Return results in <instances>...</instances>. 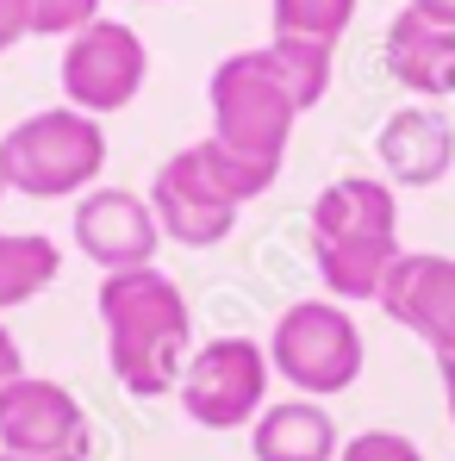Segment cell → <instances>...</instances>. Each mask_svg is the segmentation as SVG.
<instances>
[{
  "mask_svg": "<svg viewBox=\"0 0 455 461\" xmlns=\"http://www.w3.org/2000/svg\"><path fill=\"white\" fill-rule=\"evenodd\" d=\"M19 38H25V6H19V0H0V57H6Z\"/></svg>",
  "mask_w": 455,
  "mask_h": 461,
  "instance_id": "cell-21",
  "label": "cell"
},
{
  "mask_svg": "<svg viewBox=\"0 0 455 461\" xmlns=\"http://www.w3.org/2000/svg\"><path fill=\"white\" fill-rule=\"evenodd\" d=\"M268 50L281 57V69H287V81H294L300 106L312 113V106L331 94V50H324V44H300V38H275Z\"/></svg>",
  "mask_w": 455,
  "mask_h": 461,
  "instance_id": "cell-17",
  "label": "cell"
},
{
  "mask_svg": "<svg viewBox=\"0 0 455 461\" xmlns=\"http://www.w3.org/2000/svg\"><path fill=\"white\" fill-rule=\"evenodd\" d=\"M380 63L387 76L399 81L412 100H450L455 94V32L424 19L418 6H399L393 25H387V44H380Z\"/></svg>",
  "mask_w": 455,
  "mask_h": 461,
  "instance_id": "cell-13",
  "label": "cell"
},
{
  "mask_svg": "<svg viewBox=\"0 0 455 461\" xmlns=\"http://www.w3.org/2000/svg\"><path fill=\"white\" fill-rule=\"evenodd\" d=\"M350 19H356V0H268L275 38H300V44H324V50H337Z\"/></svg>",
  "mask_w": 455,
  "mask_h": 461,
  "instance_id": "cell-16",
  "label": "cell"
},
{
  "mask_svg": "<svg viewBox=\"0 0 455 461\" xmlns=\"http://www.w3.org/2000/svg\"><path fill=\"white\" fill-rule=\"evenodd\" d=\"M362 362H369V349L343 300H300L268 330V368L287 386H300L305 399L350 393L362 381Z\"/></svg>",
  "mask_w": 455,
  "mask_h": 461,
  "instance_id": "cell-5",
  "label": "cell"
},
{
  "mask_svg": "<svg viewBox=\"0 0 455 461\" xmlns=\"http://www.w3.org/2000/svg\"><path fill=\"white\" fill-rule=\"evenodd\" d=\"M13 381H25V356H19V343H13V330L0 324V393Z\"/></svg>",
  "mask_w": 455,
  "mask_h": 461,
  "instance_id": "cell-20",
  "label": "cell"
},
{
  "mask_svg": "<svg viewBox=\"0 0 455 461\" xmlns=\"http://www.w3.org/2000/svg\"><path fill=\"white\" fill-rule=\"evenodd\" d=\"M337 424L318 399H281L262 405V418L250 424V456L256 461H337Z\"/></svg>",
  "mask_w": 455,
  "mask_h": 461,
  "instance_id": "cell-14",
  "label": "cell"
},
{
  "mask_svg": "<svg viewBox=\"0 0 455 461\" xmlns=\"http://www.w3.org/2000/svg\"><path fill=\"white\" fill-rule=\"evenodd\" d=\"M0 194H6V175H0Z\"/></svg>",
  "mask_w": 455,
  "mask_h": 461,
  "instance_id": "cell-24",
  "label": "cell"
},
{
  "mask_svg": "<svg viewBox=\"0 0 455 461\" xmlns=\"http://www.w3.org/2000/svg\"><path fill=\"white\" fill-rule=\"evenodd\" d=\"M100 168H106V131H100V119H87L76 106H44L0 138L6 187L32 194V200H69L100 181Z\"/></svg>",
  "mask_w": 455,
  "mask_h": 461,
  "instance_id": "cell-4",
  "label": "cell"
},
{
  "mask_svg": "<svg viewBox=\"0 0 455 461\" xmlns=\"http://www.w3.org/2000/svg\"><path fill=\"white\" fill-rule=\"evenodd\" d=\"M150 6H156V0H150Z\"/></svg>",
  "mask_w": 455,
  "mask_h": 461,
  "instance_id": "cell-25",
  "label": "cell"
},
{
  "mask_svg": "<svg viewBox=\"0 0 455 461\" xmlns=\"http://www.w3.org/2000/svg\"><path fill=\"white\" fill-rule=\"evenodd\" d=\"M57 76H63V94H69L76 113L106 119V113H125V106L138 100V87L150 76V50H144V38H138L132 25L94 19L87 32L69 38Z\"/></svg>",
  "mask_w": 455,
  "mask_h": 461,
  "instance_id": "cell-8",
  "label": "cell"
},
{
  "mask_svg": "<svg viewBox=\"0 0 455 461\" xmlns=\"http://www.w3.org/2000/svg\"><path fill=\"white\" fill-rule=\"evenodd\" d=\"M0 461H6V456H0Z\"/></svg>",
  "mask_w": 455,
  "mask_h": 461,
  "instance_id": "cell-26",
  "label": "cell"
},
{
  "mask_svg": "<svg viewBox=\"0 0 455 461\" xmlns=\"http://www.w3.org/2000/svg\"><path fill=\"white\" fill-rule=\"evenodd\" d=\"M87 411L57 381H13L0 393V456L6 461H87Z\"/></svg>",
  "mask_w": 455,
  "mask_h": 461,
  "instance_id": "cell-9",
  "label": "cell"
},
{
  "mask_svg": "<svg viewBox=\"0 0 455 461\" xmlns=\"http://www.w3.org/2000/svg\"><path fill=\"white\" fill-rule=\"evenodd\" d=\"M337 461H424V449L412 443V437H399V430H362V437H350Z\"/></svg>",
  "mask_w": 455,
  "mask_h": 461,
  "instance_id": "cell-19",
  "label": "cell"
},
{
  "mask_svg": "<svg viewBox=\"0 0 455 461\" xmlns=\"http://www.w3.org/2000/svg\"><path fill=\"white\" fill-rule=\"evenodd\" d=\"M399 256V200L387 181L343 175L312 200V262L331 300H380V281Z\"/></svg>",
  "mask_w": 455,
  "mask_h": 461,
  "instance_id": "cell-3",
  "label": "cell"
},
{
  "mask_svg": "<svg viewBox=\"0 0 455 461\" xmlns=\"http://www.w3.org/2000/svg\"><path fill=\"white\" fill-rule=\"evenodd\" d=\"M206 106H213V156L225 162V175L237 181L243 206L262 200L287 162V138L300 125V94L281 69V57L262 44V50H237L225 57L213 81H206Z\"/></svg>",
  "mask_w": 455,
  "mask_h": 461,
  "instance_id": "cell-1",
  "label": "cell"
},
{
  "mask_svg": "<svg viewBox=\"0 0 455 461\" xmlns=\"http://www.w3.org/2000/svg\"><path fill=\"white\" fill-rule=\"evenodd\" d=\"M375 150H380V168H387L399 187H437L455 168V125H450L443 106L405 100L399 113H387Z\"/></svg>",
  "mask_w": 455,
  "mask_h": 461,
  "instance_id": "cell-12",
  "label": "cell"
},
{
  "mask_svg": "<svg viewBox=\"0 0 455 461\" xmlns=\"http://www.w3.org/2000/svg\"><path fill=\"white\" fill-rule=\"evenodd\" d=\"M405 6H418L424 19H437V25H450V32H455V0H405Z\"/></svg>",
  "mask_w": 455,
  "mask_h": 461,
  "instance_id": "cell-22",
  "label": "cell"
},
{
  "mask_svg": "<svg viewBox=\"0 0 455 461\" xmlns=\"http://www.w3.org/2000/svg\"><path fill=\"white\" fill-rule=\"evenodd\" d=\"M399 330L424 337L437 362H455V256H437V249H405L387 281H380L375 300Z\"/></svg>",
  "mask_w": 455,
  "mask_h": 461,
  "instance_id": "cell-10",
  "label": "cell"
},
{
  "mask_svg": "<svg viewBox=\"0 0 455 461\" xmlns=\"http://www.w3.org/2000/svg\"><path fill=\"white\" fill-rule=\"evenodd\" d=\"M150 212L168 243L181 249H213L225 243L237 212H243V194L225 175V162L213 156V144H187L175 150L150 181Z\"/></svg>",
  "mask_w": 455,
  "mask_h": 461,
  "instance_id": "cell-6",
  "label": "cell"
},
{
  "mask_svg": "<svg viewBox=\"0 0 455 461\" xmlns=\"http://www.w3.org/2000/svg\"><path fill=\"white\" fill-rule=\"evenodd\" d=\"M100 324H106V368L132 399H162L168 386H181L194 312L156 262L100 281Z\"/></svg>",
  "mask_w": 455,
  "mask_h": 461,
  "instance_id": "cell-2",
  "label": "cell"
},
{
  "mask_svg": "<svg viewBox=\"0 0 455 461\" xmlns=\"http://www.w3.org/2000/svg\"><path fill=\"white\" fill-rule=\"evenodd\" d=\"M268 349L250 343V337H213L187 356L181 368V411L200 424V430H243L262 418V399H268Z\"/></svg>",
  "mask_w": 455,
  "mask_h": 461,
  "instance_id": "cell-7",
  "label": "cell"
},
{
  "mask_svg": "<svg viewBox=\"0 0 455 461\" xmlns=\"http://www.w3.org/2000/svg\"><path fill=\"white\" fill-rule=\"evenodd\" d=\"M63 275V249L38 230H0V312L38 300Z\"/></svg>",
  "mask_w": 455,
  "mask_h": 461,
  "instance_id": "cell-15",
  "label": "cell"
},
{
  "mask_svg": "<svg viewBox=\"0 0 455 461\" xmlns=\"http://www.w3.org/2000/svg\"><path fill=\"white\" fill-rule=\"evenodd\" d=\"M76 243L106 275H125V268H150L162 225H156L150 200H138L125 187H94L76 206Z\"/></svg>",
  "mask_w": 455,
  "mask_h": 461,
  "instance_id": "cell-11",
  "label": "cell"
},
{
  "mask_svg": "<svg viewBox=\"0 0 455 461\" xmlns=\"http://www.w3.org/2000/svg\"><path fill=\"white\" fill-rule=\"evenodd\" d=\"M437 375H443V405H450V424H455V362H437Z\"/></svg>",
  "mask_w": 455,
  "mask_h": 461,
  "instance_id": "cell-23",
  "label": "cell"
},
{
  "mask_svg": "<svg viewBox=\"0 0 455 461\" xmlns=\"http://www.w3.org/2000/svg\"><path fill=\"white\" fill-rule=\"evenodd\" d=\"M32 38H76L100 19V0H19Z\"/></svg>",
  "mask_w": 455,
  "mask_h": 461,
  "instance_id": "cell-18",
  "label": "cell"
}]
</instances>
